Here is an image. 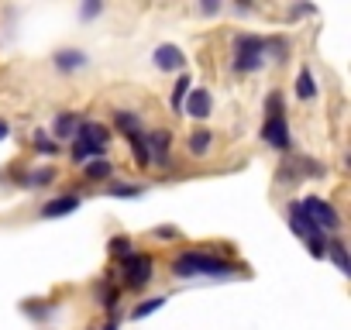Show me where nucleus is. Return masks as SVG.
<instances>
[{
    "mask_svg": "<svg viewBox=\"0 0 351 330\" xmlns=\"http://www.w3.org/2000/svg\"><path fill=\"white\" fill-rule=\"evenodd\" d=\"M86 117L83 114H76V110H59L56 117H52V141L59 144V141H73L76 138V127L83 124Z\"/></svg>",
    "mask_w": 351,
    "mask_h": 330,
    "instance_id": "obj_11",
    "label": "nucleus"
},
{
    "mask_svg": "<svg viewBox=\"0 0 351 330\" xmlns=\"http://www.w3.org/2000/svg\"><path fill=\"white\" fill-rule=\"evenodd\" d=\"M104 193L114 196V200H138V196L145 193V186H141V183H107Z\"/></svg>",
    "mask_w": 351,
    "mask_h": 330,
    "instance_id": "obj_23",
    "label": "nucleus"
},
{
    "mask_svg": "<svg viewBox=\"0 0 351 330\" xmlns=\"http://www.w3.org/2000/svg\"><path fill=\"white\" fill-rule=\"evenodd\" d=\"M128 148L134 155V165L138 169H152V155H148V144H145V134H128Z\"/></svg>",
    "mask_w": 351,
    "mask_h": 330,
    "instance_id": "obj_22",
    "label": "nucleus"
},
{
    "mask_svg": "<svg viewBox=\"0 0 351 330\" xmlns=\"http://www.w3.org/2000/svg\"><path fill=\"white\" fill-rule=\"evenodd\" d=\"M107 127H110V131H121V134L128 138V134H138V131H141V117H138L134 110H114V120H110Z\"/></svg>",
    "mask_w": 351,
    "mask_h": 330,
    "instance_id": "obj_19",
    "label": "nucleus"
},
{
    "mask_svg": "<svg viewBox=\"0 0 351 330\" xmlns=\"http://www.w3.org/2000/svg\"><path fill=\"white\" fill-rule=\"evenodd\" d=\"M80 203H83V196H80L76 190H66L62 196H56V200H45L38 214H42L45 220H56V217H66V214H76V210H80Z\"/></svg>",
    "mask_w": 351,
    "mask_h": 330,
    "instance_id": "obj_9",
    "label": "nucleus"
},
{
    "mask_svg": "<svg viewBox=\"0 0 351 330\" xmlns=\"http://www.w3.org/2000/svg\"><path fill=\"white\" fill-rule=\"evenodd\" d=\"M8 134H11V124H8V120H4V117H0V141H4V138H8Z\"/></svg>",
    "mask_w": 351,
    "mask_h": 330,
    "instance_id": "obj_35",
    "label": "nucleus"
},
{
    "mask_svg": "<svg viewBox=\"0 0 351 330\" xmlns=\"http://www.w3.org/2000/svg\"><path fill=\"white\" fill-rule=\"evenodd\" d=\"M158 241H176V238H180V227H155L152 231Z\"/></svg>",
    "mask_w": 351,
    "mask_h": 330,
    "instance_id": "obj_32",
    "label": "nucleus"
},
{
    "mask_svg": "<svg viewBox=\"0 0 351 330\" xmlns=\"http://www.w3.org/2000/svg\"><path fill=\"white\" fill-rule=\"evenodd\" d=\"M327 258L337 265V272H341V275H351V258H348V248H344V241L330 238V241H327Z\"/></svg>",
    "mask_w": 351,
    "mask_h": 330,
    "instance_id": "obj_21",
    "label": "nucleus"
},
{
    "mask_svg": "<svg viewBox=\"0 0 351 330\" xmlns=\"http://www.w3.org/2000/svg\"><path fill=\"white\" fill-rule=\"evenodd\" d=\"M155 275V262L152 255L145 251H131L128 258H121V289H131V292H141Z\"/></svg>",
    "mask_w": 351,
    "mask_h": 330,
    "instance_id": "obj_4",
    "label": "nucleus"
},
{
    "mask_svg": "<svg viewBox=\"0 0 351 330\" xmlns=\"http://www.w3.org/2000/svg\"><path fill=\"white\" fill-rule=\"evenodd\" d=\"M52 183H56V169H52V165H38V169L28 173V179H25L28 190H45V186H52Z\"/></svg>",
    "mask_w": 351,
    "mask_h": 330,
    "instance_id": "obj_24",
    "label": "nucleus"
},
{
    "mask_svg": "<svg viewBox=\"0 0 351 330\" xmlns=\"http://www.w3.org/2000/svg\"><path fill=\"white\" fill-rule=\"evenodd\" d=\"M327 241H330L327 234H317V238H310V241H306L310 255H313V258H327Z\"/></svg>",
    "mask_w": 351,
    "mask_h": 330,
    "instance_id": "obj_30",
    "label": "nucleus"
},
{
    "mask_svg": "<svg viewBox=\"0 0 351 330\" xmlns=\"http://www.w3.org/2000/svg\"><path fill=\"white\" fill-rule=\"evenodd\" d=\"M110 176H114V162H110L107 155L83 162V179H86V183H110Z\"/></svg>",
    "mask_w": 351,
    "mask_h": 330,
    "instance_id": "obj_17",
    "label": "nucleus"
},
{
    "mask_svg": "<svg viewBox=\"0 0 351 330\" xmlns=\"http://www.w3.org/2000/svg\"><path fill=\"white\" fill-rule=\"evenodd\" d=\"M279 114H286V97L279 90H272L265 97V117H279Z\"/></svg>",
    "mask_w": 351,
    "mask_h": 330,
    "instance_id": "obj_27",
    "label": "nucleus"
},
{
    "mask_svg": "<svg viewBox=\"0 0 351 330\" xmlns=\"http://www.w3.org/2000/svg\"><path fill=\"white\" fill-rule=\"evenodd\" d=\"M190 90H193V76H190V73H180V79H176V86H172V97H169L176 117H183V100H186Z\"/></svg>",
    "mask_w": 351,
    "mask_h": 330,
    "instance_id": "obj_20",
    "label": "nucleus"
},
{
    "mask_svg": "<svg viewBox=\"0 0 351 330\" xmlns=\"http://www.w3.org/2000/svg\"><path fill=\"white\" fill-rule=\"evenodd\" d=\"M107 248H110V255H114V258H128V255L134 251V241H131L128 234H114V238L107 241Z\"/></svg>",
    "mask_w": 351,
    "mask_h": 330,
    "instance_id": "obj_26",
    "label": "nucleus"
},
{
    "mask_svg": "<svg viewBox=\"0 0 351 330\" xmlns=\"http://www.w3.org/2000/svg\"><path fill=\"white\" fill-rule=\"evenodd\" d=\"M300 207H303V214L324 231V234H337L341 231V214H337V207L330 203V200H320V196H303L300 200Z\"/></svg>",
    "mask_w": 351,
    "mask_h": 330,
    "instance_id": "obj_5",
    "label": "nucleus"
},
{
    "mask_svg": "<svg viewBox=\"0 0 351 330\" xmlns=\"http://www.w3.org/2000/svg\"><path fill=\"white\" fill-rule=\"evenodd\" d=\"M169 303V296H148V299H141L134 309H131V320H145V316H152L155 309H162Z\"/></svg>",
    "mask_w": 351,
    "mask_h": 330,
    "instance_id": "obj_25",
    "label": "nucleus"
},
{
    "mask_svg": "<svg viewBox=\"0 0 351 330\" xmlns=\"http://www.w3.org/2000/svg\"><path fill=\"white\" fill-rule=\"evenodd\" d=\"M110 127L107 124H100V120H83L80 127H76V138H73V144H69V158L76 162V165H83V162H90V158H104L107 155V144H110Z\"/></svg>",
    "mask_w": 351,
    "mask_h": 330,
    "instance_id": "obj_2",
    "label": "nucleus"
},
{
    "mask_svg": "<svg viewBox=\"0 0 351 330\" xmlns=\"http://www.w3.org/2000/svg\"><path fill=\"white\" fill-rule=\"evenodd\" d=\"M286 217H289V231L296 234V238H303V241H310V238H317V234H324L306 214H303V207L296 203V200H289V207H286Z\"/></svg>",
    "mask_w": 351,
    "mask_h": 330,
    "instance_id": "obj_12",
    "label": "nucleus"
},
{
    "mask_svg": "<svg viewBox=\"0 0 351 330\" xmlns=\"http://www.w3.org/2000/svg\"><path fill=\"white\" fill-rule=\"evenodd\" d=\"M21 309H25L32 320H38V323L52 316V306H45V303H38V299H28V303H21Z\"/></svg>",
    "mask_w": 351,
    "mask_h": 330,
    "instance_id": "obj_28",
    "label": "nucleus"
},
{
    "mask_svg": "<svg viewBox=\"0 0 351 330\" xmlns=\"http://www.w3.org/2000/svg\"><path fill=\"white\" fill-rule=\"evenodd\" d=\"M117 303H121V289L114 285V272L104 275V282L97 285V306H104L110 316L117 313Z\"/></svg>",
    "mask_w": 351,
    "mask_h": 330,
    "instance_id": "obj_16",
    "label": "nucleus"
},
{
    "mask_svg": "<svg viewBox=\"0 0 351 330\" xmlns=\"http://www.w3.org/2000/svg\"><path fill=\"white\" fill-rule=\"evenodd\" d=\"M97 330H117V316H110V320H107L104 327H97Z\"/></svg>",
    "mask_w": 351,
    "mask_h": 330,
    "instance_id": "obj_36",
    "label": "nucleus"
},
{
    "mask_svg": "<svg viewBox=\"0 0 351 330\" xmlns=\"http://www.w3.org/2000/svg\"><path fill=\"white\" fill-rule=\"evenodd\" d=\"M258 138H262L269 148H276V151H289V148H293V131H289L286 114H279V117H265Z\"/></svg>",
    "mask_w": 351,
    "mask_h": 330,
    "instance_id": "obj_6",
    "label": "nucleus"
},
{
    "mask_svg": "<svg viewBox=\"0 0 351 330\" xmlns=\"http://www.w3.org/2000/svg\"><path fill=\"white\" fill-rule=\"evenodd\" d=\"M172 279H197V275H214V279H228L234 272H245L238 262L221 258L217 251H180L169 265Z\"/></svg>",
    "mask_w": 351,
    "mask_h": 330,
    "instance_id": "obj_1",
    "label": "nucleus"
},
{
    "mask_svg": "<svg viewBox=\"0 0 351 330\" xmlns=\"http://www.w3.org/2000/svg\"><path fill=\"white\" fill-rule=\"evenodd\" d=\"M35 151H38V155H49V158H52V155H59V144H56V141H52V138H49L45 131H35Z\"/></svg>",
    "mask_w": 351,
    "mask_h": 330,
    "instance_id": "obj_29",
    "label": "nucleus"
},
{
    "mask_svg": "<svg viewBox=\"0 0 351 330\" xmlns=\"http://www.w3.org/2000/svg\"><path fill=\"white\" fill-rule=\"evenodd\" d=\"M200 11H204V14H217V11H221V0H204Z\"/></svg>",
    "mask_w": 351,
    "mask_h": 330,
    "instance_id": "obj_34",
    "label": "nucleus"
},
{
    "mask_svg": "<svg viewBox=\"0 0 351 330\" xmlns=\"http://www.w3.org/2000/svg\"><path fill=\"white\" fill-rule=\"evenodd\" d=\"M296 100H303V103H313L317 100V79H313V73H310V66H300V73H296Z\"/></svg>",
    "mask_w": 351,
    "mask_h": 330,
    "instance_id": "obj_18",
    "label": "nucleus"
},
{
    "mask_svg": "<svg viewBox=\"0 0 351 330\" xmlns=\"http://www.w3.org/2000/svg\"><path fill=\"white\" fill-rule=\"evenodd\" d=\"M262 49H265V62L272 59V62H289V55H293V45H289V38L286 35H269V38H262Z\"/></svg>",
    "mask_w": 351,
    "mask_h": 330,
    "instance_id": "obj_14",
    "label": "nucleus"
},
{
    "mask_svg": "<svg viewBox=\"0 0 351 330\" xmlns=\"http://www.w3.org/2000/svg\"><path fill=\"white\" fill-rule=\"evenodd\" d=\"M145 144H148L152 165H158V169H172V158H169V148H172V131H169V127H158V131L145 134Z\"/></svg>",
    "mask_w": 351,
    "mask_h": 330,
    "instance_id": "obj_7",
    "label": "nucleus"
},
{
    "mask_svg": "<svg viewBox=\"0 0 351 330\" xmlns=\"http://www.w3.org/2000/svg\"><path fill=\"white\" fill-rule=\"evenodd\" d=\"M234 59H231V66H234V73L238 76H252V73H262L265 69V49H262V38L258 35H234Z\"/></svg>",
    "mask_w": 351,
    "mask_h": 330,
    "instance_id": "obj_3",
    "label": "nucleus"
},
{
    "mask_svg": "<svg viewBox=\"0 0 351 330\" xmlns=\"http://www.w3.org/2000/svg\"><path fill=\"white\" fill-rule=\"evenodd\" d=\"M97 14H104V0H86V4L80 8V18L83 21H93Z\"/></svg>",
    "mask_w": 351,
    "mask_h": 330,
    "instance_id": "obj_31",
    "label": "nucleus"
},
{
    "mask_svg": "<svg viewBox=\"0 0 351 330\" xmlns=\"http://www.w3.org/2000/svg\"><path fill=\"white\" fill-rule=\"evenodd\" d=\"M186 151H190L193 158L210 155V151H214V131H210V127H197V131H190V134H186Z\"/></svg>",
    "mask_w": 351,
    "mask_h": 330,
    "instance_id": "obj_15",
    "label": "nucleus"
},
{
    "mask_svg": "<svg viewBox=\"0 0 351 330\" xmlns=\"http://www.w3.org/2000/svg\"><path fill=\"white\" fill-rule=\"evenodd\" d=\"M152 62H155L162 73H180V69H186V55H183V49H180V45H172V42L158 45V49L152 52Z\"/></svg>",
    "mask_w": 351,
    "mask_h": 330,
    "instance_id": "obj_10",
    "label": "nucleus"
},
{
    "mask_svg": "<svg viewBox=\"0 0 351 330\" xmlns=\"http://www.w3.org/2000/svg\"><path fill=\"white\" fill-rule=\"evenodd\" d=\"M183 114H186V117H193V120H207V117L214 114V93H210V90H204V86L190 90V93H186V100H183Z\"/></svg>",
    "mask_w": 351,
    "mask_h": 330,
    "instance_id": "obj_8",
    "label": "nucleus"
},
{
    "mask_svg": "<svg viewBox=\"0 0 351 330\" xmlns=\"http://www.w3.org/2000/svg\"><path fill=\"white\" fill-rule=\"evenodd\" d=\"M313 11H317L313 4H293V8H289V14H293V18H306V14H313Z\"/></svg>",
    "mask_w": 351,
    "mask_h": 330,
    "instance_id": "obj_33",
    "label": "nucleus"
},
{
    "mask_svg": "<svg viewBox=\"0 0 351 330\" xmlns=\"http://www.w3.org/2000/svg\"><path fill=\"white\" fill-rule=\"evenodd\" d=\"M52 66H56L62 76H73V73H80V69L90 66V55H86L83 49H59V52L52 55Z\"/></svg>",
    "mask_w": 351,
    "mask_h": 330,
    "instance_id": "obj_13",
    "label": "nucleus"
}]
</instances>
